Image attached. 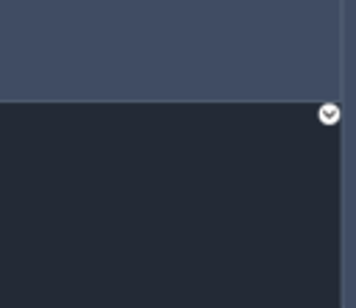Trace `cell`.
<instances>
[]
</instances>
